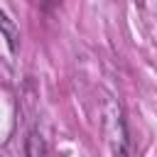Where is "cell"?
Returning <instances> with one entry per match:
<instances>
[{"instance_id":"1","label":"cell","mask_w":157,"mask_h":157,"mask_svg":"<svg viewBox=\"0 0 157 157\" xmlns=\"http://www.w3.org/2000/svg\"><path fill=\"white\" fill-rule=\"evenodd\" d=\"M0 32H2V37L7 39L10 52L15 54V52H17V47H20V29H17L15 20H10V15H7L5 10H0Z\"/></svg>"},{"instance_id":"2","label":"cell","mask_w":157,"mask_h":157,"mask_svg":"<svg viewBox=\"0 0 157 157\" xmlns=\"http://www.w3.org/2000/svg\"><path fill=\"white\" fill-rule=\"evenodd\" d=\"M25 152H27L29 157L47 155V142H44V137H42L37 130H32V132H29V137H27V145H25Z\"/></svg>"},{"instance_id":"3","label":"cell","mask_w":157,"mask_h":157,"mask_svg":"<svg viewBox=\"0 0 157 157\" xmlns=\"http://www.w3.org/2000/svg\"><path fill=\"white\" fill-rule=\"evenodd\" d=\"M42 2H44V10H52V7H56L61 0H42Z\"/></svg>"}]
</instances>
